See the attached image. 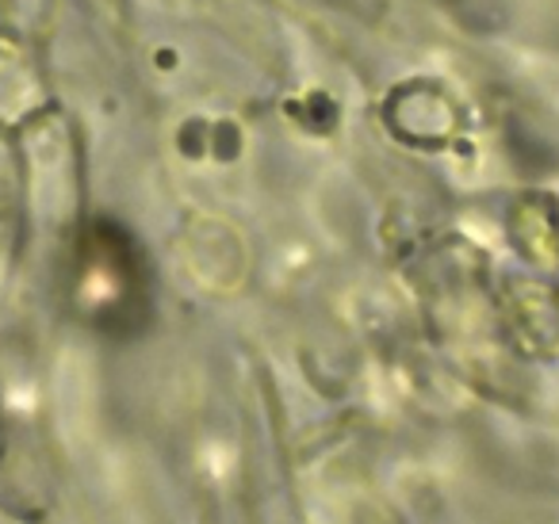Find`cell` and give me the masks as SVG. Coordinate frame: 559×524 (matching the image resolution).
Here are the masks:
<instances>
[]
</instances>
